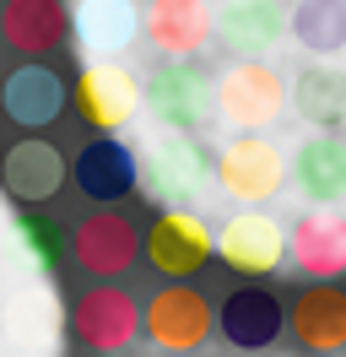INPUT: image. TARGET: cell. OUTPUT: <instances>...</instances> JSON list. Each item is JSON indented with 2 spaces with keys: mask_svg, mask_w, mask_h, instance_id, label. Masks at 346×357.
<instances>
[{
  "mask_svg": "<svg viewBox=\"0 0 346 357\" xmlns=\"http://www.w3.org/2000/svg\"><path fill=\"white\" fill-rule=\"evenodd\" d=\"M292 335L308 352H341L346 347V292L319 282L292 298Z\"/></svg>",
  "mask_w": 346,
  "mask_h": 357,
  "instance_id": "22",
  "label": "cell"
},
{
  "mask_svg": "<svg viewBox=\"0 0 346 357\" xmlns=\"http://www.w3.org/2000/svg\"><path fill=\"white\" fill-rule=\"evenodd\" d=\"M287 38L308 54H341L346 49V0H292L287 6Z\"/></svg>",
  "mask_w": 346,
  "mask_h": 357,
  "instance_id": "24",
  "label": "cell"
},
{
  "mask_svg": "<svg viewBox=\"0 0 346 357\" xmlns=\"http://www.w3.org/2000/svg\"><path fill=\"white\" fill-rule=\"evenodd\" d=\"M211 244L222 255V266L238 276H276L287 266V227L271 211H233Z\"/></svg>",
  "mask_w": 346,
  "mask_h": 357,
  "instance_id": "6",
  "label": "cell"
},
{
  "mask_svg": "<svg viewBox=\"0 0 346 357\" xmlns=\"http://www.w3.org/2000/svg\"><path fill=\"white\" fill-rule=\"evenodd\" d=\"M11 249H17V260L33 276H54L65 266V255H70V238H65V227L54 217H43V211H22L17 222H11Z\"/></svg>",
  "mask_w": 346,
  "mask_h": 357,
  "instance_id": "25",
  "label": "cell"
},
{
  "mask_svg": "<svg viewBox=\"0 0 346 357\" xmlns=\"http://www.w3.org/2000/svg\"><path fill=\"white\" fill-rule=\"evenodd\" d=\"M287 103L298 109L303 125H319V130H336V125H346V70L330 66V60H319V66H308L287 87Z\"/></svg>",
  "mask_w": 346,
  "mask_h": 357,
  "instance_id": "23",
  "label": "cell"
},
{
  "mask_svg": "<svg viewBox=\"0 0 346 357\" xmlns=\"http://www.w3.org/2000/svg\"><path fill=\"white\" fill-rule=\"evenodd\" d=\"M0 331L11 335V347L38 352V357H43V347H60V335H65V309H60V298L43 287V276H33L22 292H11V298H6Z\"/></svg>",
  "mask_w": 346,
  "mask_h": 357,
  "instance_id": "19",
  "label": "cell"
},
{
  "mask_svg": "<svg viewBox=\"0 0 346 357\" xmlns=\"http://www.w3.org/2000/svg\"><path fill=\"white\" fill-rule=\"evenodd\" d=\"M216 92V114L233 130H271L287 114V76L271 60H233L211 82Z\"/></svg>",
  "mask_w": 346,
  "mask_h": 357,
  "instance_id": "3",
  "label": "cell"
},
{
  "mask_svg": "<svg viewBox=\"0 0 346 357\" xmlns=\"http://www.w3.org/2000/svg\"><path fill=\"white\" fill-rule=\"evenodd\" d=\"M211 174H216V190L238 206H260L281 195L287 184V152L265 130H238L222 152L211 157Z\"/></svg>",
  "mask_w": 346,
  "mask_h": 357,
  "instance_id": "2",
  "label": "cell"
},
{
  "mask_svg": "<svg viewBox=\"0 0 346 357\" xmlns=\"http://www.w3.org/2000/svg\"><path fill=\"white\" fill-rule=\"evenodd\" d=\"M141 109H146L163 130H190L195 135L216 114L211 76L195 66V60H163V66L141 82Z\"/></svg>",
  "mask_w": 346,
  "mask_h": 357,
  "instance_id": "4",
  "label": "cell"
},
{
  "mask_svg": "<svg viewBox=\"0 0 346 357\" xmlns=\"http://www.w3.org/2000/svg\"><path fill=\"white\" fill-rule=\"evenodd\" d=\"M65 178H70V162L54 141H43V135H27L17 141L11 152L0 157V184H6V195L22 206H43L54 201L65 190Z\"/></svg>",
  "mask_w": 346,
  "mask_h": 357,
  "instance_id": "9",
  "label": "cell"
},
{
  "mask_svg": "<svg viewBox=\"0 0 346 357\" xmlns=\"http://www.w3.org/2000/svg\"><path fill=\"white\" fill-rule=\"evenodd\" d=\"M70 331L76 341H86L92 352H119L135 341L141 331V309H135V298L119 287H92L76 298V309H70Z\"/></svg>",
  "mask_w": 346,
  "mask_h": 357,
  "instance_id": "15",
  "label": "cell"
},
{
  "mask_svg": "<svg viewBox=\"0 0 346 357\" xmlns=\"http://www.w3.org/2000/svg\"><path fill=\"white\" fill-rule=\"evenodd\" d=\"M216 325H222V335L233 341L238 352H260V347H271L281 335L287 309H281V298H271L265 287H238V292H227Z\"/></svg>",
  "mask_w": 346,
  "mask_h": 357,
  "instance_id": "21",
  "label": "cell"
},
{
  "mask_svg": "<svg viewBox=\"0 0 346 357\" xmlns=\"http://www.w3.org/2000/svg\"><path fill=\"white\" fill-rule=\"evenodd\" d=\"M70 103V92H65V76L60 70H49L43 60H22L11 76H6V87H0V109L11 125L22 130H43V125H54Z\"/></svg>",
  "mask_w": 346,
  "mask_h": 357,
  "instance_id": "11",
  "label": "cell"
},
{
  "mask_svg": "<svg viewBox=\"0 0 346 357\" xmlns=\"http://www.w3.org/2000/svg\"><path fill=\"white\" fill-rule=\"evenodd\" d=\"M0 38L22 60H43L70 38V6L65 0H6L0 6Z\"/></svg>",
  "mask_w": 346,
  "mask_h": 357,
  "instance_id": "18",
  "label": "cell"
},
{
  "mask_svg": "<svg viewBox=\"0 0 346 357\" xmlns=\"http://www.w3.org/2000/svg\"><path fill=\"white\" fill-rule=\"evenodd\" d=\"M287 174H292V184H298V195L308 206H341L346 201V135L336 130L303 135Z\"/></svg>",
  "mask_w": 346,
  "mask_h": 357,
  "instance_id": "13",
  "label": "cell"
},
{
  "mask_svg": "<svg viewBox=\"0 0 346 357\" xmlns=\"http://www.w3.org/2000/svg\"><path fill=\"white\" fill-rule=\"evenodd\" d=\"M168 357H190V352H168Z\"/></svg>",
  "mask_w": 346,
  "mask_h": 357,
  "instance_id": "26",
  "label": "cell"
},
{
  "mask_svg": "<svg viewBox=\"0 0 346 357\" xmlns=\"http://www.w3.org/2000/svg\"><path fill=\"white\" fill-rule=\"evenodd\" d=\"M211 222L206 217H195L190 206H163V217L151 222L146 233V260L163 276H173V282H184V276H195V271L211 260Z\"/></svg>",
  "mask_w": 346,
  "mask_h": 357,
  "instance_id": "8",
  "label": "cell"
},
{
  "mask_svg": "<svg viewBox=\"0 0 346 357\" xmlns=\"http://www.w3.org/2000/svg\"><path fill=\"white\" fill-rule=\"evenodd\" d=\"M141 38L163 60H195L211 44V6L206 0H146L141 6Z\"/></svg>",
  "mask_w": 346,
  "mask_h": 357,
  "instance_id": "10",
  "label": "cell"
},
{
  "mask_svg": "<svg viewBox=\"0 0 346 357\" xmlns=\"http://www.w3.org/2000/svg\"><path fill=\"white\" fill-rule=\"evenodd\" d=\"M135 255H141V233L119 211H92L70 233V260L82 271H92V276H125Z\"/></svg>",
  "mask_w": 346,
  "mask_h": 357,
  "instance_id": "17",
  "label": "cell"
},
{
  "mask_svg": "<svg viewBox=\"0 0 346 357\" xmlns=\"http://www.w3.org/2000/svg\"><path fill=\"white\" fill-rule=\"evenodd\" d=\"M211 38L233 60H265L287 38V0H222L211 11Z\"/></svg>",
  "mask_w": 346,
  "mask_h": 357,
  "instance_id": "7",
  "label": "cell"
},
{
  "mask_svg": "<svg viewBox=\"0 0 346 357\" xmlns=\"http://www.w3.org/2000/svg\"><path fill=\"white\" fill-rule=\"evenodd\" d=\"M70 38L82 49V60H119L141 38V11L135 0H76Z\"/></svg>",
  "mask_w": 346,
  "mask_h": 357,
  "instance_id": "12",
  "label": "cell"
},
{
  "mask_svg": "<svg viewBox=\"0 0 346 357\" xmlns=\"http://www.w3.org/2000/svg\"><path fill=\"white\" fill-rule=\"evenodd\" d=\"M141 184L157 206H195L211 184V152L190 130H157L141 152Z\"/></svg>",
  "mask_w": 346,
  "mask_h": 357,
  "instance_id": "1",
  "label": "cell"
},
{
  "mask_svg": "<svg viewBox=\"0 0 346 357\" xmlns=\"http://www.w3.org/2000/svg\"><path fill=\"white\" fill-rule=\"evenodd\" d=\"M103 357H108V352H103Z\"/></svg>",
  "mask_w": 346,
  "mask_h": 357,
  "instance_id": "27",
  "label": "cell"
},
{
  "mask_svg": "<svg viewBox=\"0 0 346 357\" xmlns=\"http://www.w3.org/2000/svg\"><path fill=\"white\" fill-rule=\"evenodd\" d=\"M141 325H146V335L163 352H195V347H206V335H211V303L195 287H163L146 303Z\"/></svg>",
  "mask_w": 346,
  "mask_h": 357,
  "instance_id": "14",
  "label": "cell"
},
{
  "mask_svg": "<svg viewBox=\"0 0 346 357\" xmlns=\"http://www.w3.org/2000/svg\"><path fill=\"white\" fill-rule=\"evenodd\" d=\"M287 260H298V266L308 271V276H319V282L341 276L346 271V217L330 211V206L298 217L292 233H287Z\"/></svg>",
  "mask_w": 346,
  "mask_h": 357,
  "instance_id": "20",
  "label": "cell"
},
{
  "mask_svg": "<svg viewBox=\"0 0 346 357\" xmlns=\"http://www.w3.org/2000/svg\"><path fill=\"white\" fill-rule=\"evenodd\" d=\"M70 178L82 184L86 201H125L130 190L141 184V157L130 152L119 135H98V141H86L82 152H76V162H70Z\"/></svg>",
  "mask_w": 346,
  "mask_h": 357,
  "instance_id": "16",
  "label": "cell"
},
{
  "mask_svg": "<svg viewBox=\"0 0 346 357\" xmlns=\"http://www.w3.org/2000/svg\"><path fill=\"white\" fill-rule=\"evenodd\" d=\"M70 103L82 114V125L114 135L141 114V76L130 66H119V60H82V76H76Z\"/></svg>",
  "mask_w": 346,
  "mask_h": 357,
  "instance_id": "5",
  "label": "cell"
}]
</instances>
